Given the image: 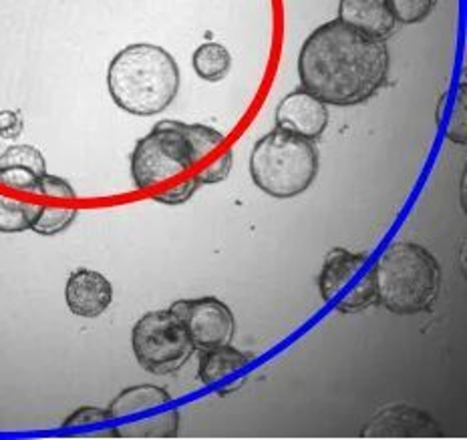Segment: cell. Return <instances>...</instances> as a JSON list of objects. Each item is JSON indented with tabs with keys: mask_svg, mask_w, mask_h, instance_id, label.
<instances>
[{
	"mask_svg": "<svg viewBox=\"0 0 467 440\" xmlns=\"http://www.w3.org/2000/svg\"><path fill=\"white\" fill-rule=\"evenodd\" d=\"M65 300L75 316L97 318L111 306L113 286L103 273L81 268L67 280Z\"/></svg>",
	"mask_w": 467,
	"mask_h": 440,
	"instance_id": "obj_11",
	"label": "cell"
},
{
	"mask_svg": "<svg viewBox=\"0 0 467 440\" xmlns=\"http://www.w3.org/2000/svg\"><path fill=\"white\" fill-rule=\"evenodd\" d=\"M77 215H79V210L75 208H51V205H43V210L38 213L33 226V231L45 238L58 236V233H63L73 226Z\"/></svg>",
	"mask_w": 467,
	"mask_h": 440,
	"instance_id": "obj_16",
	"label": "cell"
},
{
	"mask_svg": "<svg viewBox=\"0 0 467 440\" xmlns=\"http://www.w3.org/2000/svg\"><path fill=\"white\" fill-rule=\"evenodd\" d=\"M252 356L246 352L236 350L234 346H218L210 350H202L198 376L203 386H218L223 380L244 373L248 368Z\"/></svg>",
	"mask_w": 467,
	"mask_h": 440,
	"instance_id": "obj_13",
	"label": "cell"
},
{
	"mask_svg": "<svg viewBox=\"0 0 467 440\" xmlns=\"http://www.w3.org/2000/svg\"><path fill=\"white\" fill-rule=\"evenodd\" d=\"M318 292L338 314H358L379 304L375 263L368 253L333 248L318 273Z\"/></svg>",
	"mask_w": 467,
	"mask_h": 440,
	"instance_id": "obj_6",
	"label": "cell"
},
{
	"mask_svg": "<svg viewBox=\"0 0 467 440\" xmlns=\"http://www.w3.org/2000/svg\"><path fill=\"white\" fill-rule=\"evenodd\" d=\"M387 46L343 21H328L308 35L298 55L303 89L335 107L367 103L389 81Z\"/></svg>",
	"mask_w": 467,
	"mask_h": 440,
	"instance_id": "obj_1",
	"label": "cell"
},
{
	"mask_svg": "<svg viewBox=\"0 0 467 440\" xmlns=\"http://www.w3.org/2000/svg\"><path fill=\"white\" fill-rule=\"evenodd\" d=\"M318 173V149L305 137L285 129L266 133L250 153V175L256 188L275 200L305 193Z\"/></svg>",
	"mask_w": 467,
	"mask_h": 440,
	"instance_id": "obj_5",
	"label": "cell"
},
{
	"mask_svg": "<svg viewBox=\"0 0 467 440\" xmlns=\"http://www.w3.org/2000/svg\"><path fill=\"white\" fill-rule=\"evenodd\" d=\"M43 205L11 200L0 195V233H23L33 230Z\"/></svg>",
	"mask_w": 467,
	"mask_h": 440,
	"instance_id": "obj_15",
	"label": "cell"
},
{
	"mask_svg": "<svg viewBox=\"0 0 467 440\" xmlns=\"http://www.w3.org/2000/svg\"><path fill=\"white\" fill-rule=\"evenodd\" d=\"M223 143V135L210 125L160 121L135 143L131 153V178L140 191L178 178L206 159Z\"/></svg>",
	"mask_w": 467,
	"mask_h": 440,
	"instance_id": "obj_3",
	"label": "cell"
},
{
	"mask_svg": "<svg viewBox=\"0 0 467 440\" xmlns=\"http://www.w3.org/2000/svg\"><path fill=\"white\" fill-rule=\"evenodd\" d=\"M113 103L135 117H151L168 109L180 91V68L165 48L150 43L125 46L107 71Z\"/></svg>",
	"mask_w": 467,
	"mask_h": 440,
	"instance_id": "obj_2",
	"label": "cell"
},
{
	"mask_svg": "<svg viewBox=\"0 0 467 440\" xmlns=\"http://www.w3.org/2000/svg\"><path fill=\"white\" fill-rule=\"evenodd\" d=\"M111 420L109 408H99V406H81L77 408L71 416L63 420L65 430H85L89 426H103Z\"/></svg>",
	"mask_w": 467,
	"mask_h": 440,
	"instance_id": "obj_19",
	"label": "cell"
},
{
	"mask_svg": "<svg viewBox=\"0 0 467 440\" xmlns=\"http://www.w3.org/2000/svg\"><path fill=\"white\" fill-rule=\"evenodd\" d=\"M397 23L417 25L433 13L437 0H387Z\"/></svg>",
	"mask_w": 467,
	"mask_h": 440,
	"instance_id": "obj_18",
	"label": "cell"
},
{
	"mask_svg": "<svg viewBox=\"0 0 467 440\" xmlns=\"http://www.w3.org/2000/svg\"><path fill=\"white\" fill-rule=\"evenodd\" d=\"M200 188H202V181L196 175V178H190L188 181H183L182 185H178V188L153 193L151 200L158 201V203H163V205H183V203H188L193 198V195H196V191Z\"/></svg>",
	"mask_w": 467,
	"mask_h": 440,
	"instance_id": "obj_21",
	"label": "cell"
},
{
	"mask_svg": "<svg viewBox=\"0 0 467 440\" xmlns=\"http://www.w3.org/2000/svg\"><path fill=\"white\" fill-rule=\"evenodd\" d=\"M41 195H51V198H61V200H75V189L69 185V181L63 178H57V175L45 173L38 183V191Z\"/></svg>",
	"mask_w": 467,
	"mask_h": 440,
	"instance_id": "obj_22",
	"label": "cell"
},
{
	"mask_svg": "<svg viewBox=\"0 0 467 440\" xmlns=\"http://www.w3.org/2000/svg\"><path fill=\"white\" fill-rule=\"evenodd\" d=\"M363 438H440L441 428L423 410L395 404L377 413L361 430Z\"/></svg>",
	"mask_w": 467,
	"mask_h": 440,
	"instance_id": "obj_9",
	"label": "cell"
},
{
	"mask_svg": "<svg viewBox=\"0 0 467 440\" xmlns=\"http://www.w3.org/2000/svg\"><path fill=\"white\" fill-rule=\"evenodd\" d=\"M131 348L140 366L158 376L178 373L193 354L188 330L171 308L148 312L135 322Z\"/></svg>",
	"mask_w": 467,
	"mask_h": 440,
	"instance_id": "obj_7",
	"label": "cell"
},
{
	"mask_svg": "<svg viewBox=\"0 0 467 440\" xmlns=\"http://www.w3.org/2000/svg\"><path fill=\"white\" fill-rule=\"evenodd\" d=\"M338 21L381 43L387 41L397 28V21L387 0H340Z\"/></svg>",
	"mask_w": 467,
	"mask_h": 440,
	"instance_id": "obj_12",
	"label": "cell"
},
{
	"mask_svg": "<svg viewBox=\"0 0 467 440\" xmlns=\"http://www.w3.org/2000/svg\"><path fill=\"white\" fill-rule=\"evenodd\" d=\"M232 165H234V151L226 149V153L222 155V158L212 165V168L203 169L202 173H198V178L202 181V185H213V183H220L223 181L230 175L232 171Z\"/></svg>",
	"mask_w": 467,
	"mask_h": 440,
	"instance_id": "obj_23",
	"label": "cell"
},
{
	"mask_svg": "<svg viewBox=\"0 0 467 440\" xmlns=\"http://www.w3.org/2000/svg\"><path fill=\"white\" fill-rule=\"evenodd\" d=\"M8 165H16V168H26L35 171L38 178L47 173V161L43 153L31 145H13L0 155V168H8Z\"/></svg>",
	"mask_w": 467,
	"mask_h": 440,
	"instance_id": "obj_17",
	"label": "cell"
},
{
	"mask_svg": "<svg viewBox=\"0 0 467 440\" xmlns=\"http://www.w3.org/2000/svg\"><path fill=\"white\" fill-rule=\"evenodd\" d=\"M328 109L323 101L305 89L288 93L276 107V127L305 139L315 141L323 137L328 125Z\"/></svg>",
	"mask_w": 467,
	"mask_h": 440,
	"instance_id": "obj_10",
	"label": "cell"
},
{
	"mask_svg": "<svg viewBox=\"0 0 467 440\" xmlns=\"http://www.w3.org/2000/svg\"><path fill=\"white\" fill-rule=\"evenodd\" d=\"M23 117L16 111H0V137L16 139L23 133Z\"/></svg>",
	"mask_w": 467,
	"mask_h": 440,
	"instance_id": "obj_24",
	"label": "cell"
},
{
	"mask_svg": "<svg viewBox=\"0 0 467 440\" xmlns=\"http://www.w3.org/2000/svg\"><path fill=\"white\" fill-rule=\"evenodd\" d=\"M38 183H41V178L31 169L16 168V165L0 168V185H5V188L21 191H38Z\"/></svg>",
	"mask_w": 467,
	"mask_h": 440,
	"instance_id": "obj_20",
	"label": "cell"
},
{
	"mask_svg": "<svg viewBox=\"0 0 467 440\" xmlns=\"http://www.w3.org/2000/svg\"><path fill=\"white\" fill-rule=\"evenodd\" d=\"M379 304L399 316L431 310L441 288V268L420 243H393L375 261Z\"/></svg>",
	"mask_w": 467,
	"mask_h": 440,
	"instance_id": "obj_4",
	"label": "cell"
},
{
	"mask_svg": "<svg viewBox=\"0 0 467 440\" xmlns=\"http://www.w3.org/2000/svg\"><path fill=\"white\" fill-rule=\"evenodd\" d=\"M193 71L208 83H218L230 73L232 56L230 51L220 43H203L192 56Z\"/></svg>",
	"mask_w": 467,
	"mask_h": 440,
	"instance_id": "obj_14",
	"label": "cell"
},
{
	"mask_svg": "<svg viewBox=\"0 0 467 440\" xmlns=\"http://www.w3.org/2000/svg\"><path fill=\"white\" fill-rule=\"evenodd\" d=\"M170 308L186 326L193 348L210 350L232 344L236 334V320L230 306L222 300L212 296L178 300Z\"/></svg>",
	"mask_w": 467,
	"mask_h": 440,
	"instance_id": "obj_8",
	"label": "cell"
}]
</instances>
